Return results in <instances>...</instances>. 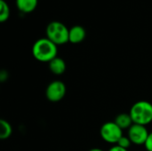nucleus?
Masks as SVG:
<instances>
[{"label": "nucleus", "mask_w": 152, "mask_h": 151, "mask_svg": "<svg viewBox=\"0 0 152 151\" xmlns=\"http://www.w3.org/2000/svg\"><path fill=\"white\" fill-rule=\"evenodd\" d=\"M33 57L40 61L49 63L58 55V46L47 37L37 39L32 46Z\"/></svg>", "instance_id": "obj_1"}, {"label": "nucleus", "mask_w": 152, "mask_h": 151, "mask_svg": "<svg viewBox=\"0 0 152 151\" xmlns=\"http://www.w3.org/2000/svg\"><path fill=\"white\" fill-rule=\"evenodd\" d=\"M129 114L134 124L147 126L152 123V103L148 101H139L131 107Z\"/></svg>", "instance_id": "obj_2"}, {"label": "nucleus", "mask_w": 152, "mask_h": 151, "mask_svg": "<svg viewBox=\"0 0 152 151\" xmlns=\"http://www.w3.org/2000/svg\"><path fill=\"white\" fill-rule=\"evenodd\" d=\"M46 37L57 46L65 44L69 42V29L61 21L50 22L45 29Z\"/></svg>", "instance_id": "obj_3"}, {"label": "nucleus", "mask_w": 152, "mask_h": 151, "mask_svg": "<svg viewBox=\"0 0 152 151\" xmlns=\"http://www.w3.org/2000/svg\"><path fill=\"white\" fill-rule=\"evenodd\" d=\"M100 135L105 142L116 145L124 134L123 130L114 121H109L102 125Z\"/></svg>", "instance_id": "obj_4"}, {"label": "nucleus", "mask_w": 152, "mask_h": 151, "mask_svg": "<svg viewBox=\"0 0 152 151\" xmlns=\"http://www.w3.org/2000/svg\"><path fill=\"white\" fill-rule=\"evenodd\" d=\"M66 93V85L60 80H54L51 82L45 89L46 99L51 102L61 101L65 97Z\"/></svg>", "instance_id": "obj_5"}, {"label": "nucleus", "mask_w": 152, "mask_h": 151, "mask_svg": "<svg viewBox=\"0 0 152 151\" xmlns=\"http://www.w3.org/2000/svg\"><path fill=\"white\" fill-rule=\"evenodd\" d=\"M150 134L147 126L134 124L127 130V136L130 139L132 144L135 146H144L146 140Z\"/></svg>", "instance_id": "obj_6"}, {"label": "nucleus", "mask_w": 152, "mask_h": 151, "mask_svg": "<svg viewBox=\"0 0 152 151\" xmlns=\"http://www.w3.org/2000/svg\"><path fill=\"white\" fill-rule=\"evenodd\" d=\"M86 36V31L84 27L80 25H75L69 28V42L71 44H79L85 40Z\"/></svg>", "instance_id": "obj_7"}, {"label": "nucleus", "mask_w": 152, "mask_h": 151, "mask_svg": "<svg viewBox=\"0 0 152 151\" xmlns=\"http://www.w3.org/2000/svg\"><path fill=\"white\" fill-rule=\"evenodd\" d=\"M50 71L56 76H61L66 71V62L61 57H56L48 63Z\"/></svg>", "instance_id": "obj_8"}, {"label": "nucleus", "mask_w": 152, "mask_h": 151, "mask_svg": "<svg viewBox=\"0 0 152 151\" xmlns=\"http://www.w3.org/2000/svg\"><path fill=\"white\" fill-rule=\"evenodd\" d=\"M17 9L22 13H30L37 6L38 0H16Z\"/></svg>", "instance_id": "obj_9"}, {"label": "nucleus", "mask_w": 152, "mask_h": 151, "mask_svg": "<svg viewBox=\"0 0 152 151\" xmlns=\"http://www.w3.org/2000/svg\"><path fill=\"white\" fill-rule=\"evenodd\" d=\"M114 122L124 131V130H128L133 125H134V122H133V119L130 116L129 113H120L118 114Z\"/></svg>", "instance_id": "obj_10"}, {"label": "nucleus", "mask_w": 152, "mask_h": 151, "mask_svg": "<svg viewBox=\"0 0 152 151\" xmlns=\"http://www.w3.org/2000/svg\"><path fill=\"white\" fill-rule=\"evenodd\" d=\"M12 133V127L11 124L4 119H1L0 120V139L6 140L10 138Z\"/></svg>", "instance_id": "obj_11"}, {"label": "nucleus", "mask_w": 152, "mask_h": 151, "mask_svg": "<svg viewBox=\"0 0 152 151\" xmlns=\"http://www.w3.org/2000/svg\"><path fill=\"white\" fill-rule=\"evenodd\" d=\"M10 7L4 0H0V22L4 23L10 17Z\"/></svg>", "instance_id": "obj_12"}, {"label": "nucleus", "mask_w": 152, "mask_h": 151, "mask_svg": "<svg viewBox=\"0 0 152 151\" xmlns=\"http://www.w3.org/2000/svg\"><path fill=\"white\" fill-rule=\"evenodd\" d=\"M117 145L120 146V147L123 148V149L128 150V149L131 147L132 142H131V141H130V139L128 138L127 135H123V136L120 138V140L118 141V142L117 143Z\"/></svg>", "instance_id": "obj_13"}, {"label": "nucleus", "mask_w": 152, "mask_h": 151, "mask_svg": "<svg viewBox=\"0 0 152 151\" xmlns=\"http://www.w3.org/2000/svg\"><path fill=\"white\" fill-rule=\"evenodd\" d=\"M144 148L147 151H152V132L150 133V134L146 140V142L144 144Z\"/></svg>", "instance_id": "obj_14"}, {"label": "nucleus", "mask_w": 152, "mask_h": 151, "mask_svg": "<svg viewBox=\"0 0 152 151\" xmlns=\"http://www.w3.org/2000/svg\"><path fill=\"white\" fill-rule=\"evenodd\" d=\"M9 77V74L6 70H2L0 72V81L1 82H4L8 79Z\"/></svg>", "instance_id": "obj_15"}, {"label": "nucleus", "mask_w": 152, "mask_h": 151, "mask_svg": "<svg viewBox=\"0 0 152 151\" xmlns=\"http://www.w3.org/2000/svg\"><path fill=\"white\" fill-rule=\"evenodd\" d=\"M108 151H128V150H126V149H123V148H121L120 146H118V145H112Z\"/></svg>", "instance_id": "obj_16"}, {"label": "nucleus", "mask_w": 152, "mask_h": 151, "mask_svg": "<svg viewBox=\"0 0 152 151\" xmlns=\"http://www.w3.org/2000/svg\"><path fill=\"white\" fill-rule=\"evenodd\" d=\"M88 151H104V150H102V149H99V148H94V149L89 150Z\"/></svg>", "instance_id": "obj_17"}]
</instances>
